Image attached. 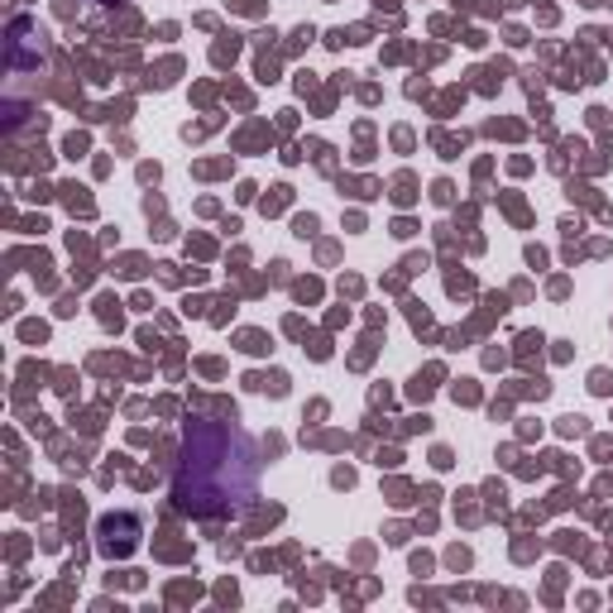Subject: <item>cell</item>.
<instances>
[{"mask_svg":"<svg viewBox=\"0 0 613 613\" xmlns=\"http://www.w3.org/2000/svg\"><path fill=\"white\" fill-rule=\"evenodd\" d=\"M96 537H101V551H106V557H129V551L139 547V518H129V513L101 518Z\"/></svg>","mask_w":613,"mask_h":613,"instance_id":"cell-2","label":"cell"},{"mask_svg":"<svg viewBox=\"0 0 613 613\" xmlns=\"http://www.w3.org/2000/svg\"><path fill=\"white\" fill-rule=\"evenodd\" d=\"M254 485H259V456L236 427H226V422H187L178 479H173L178 508L197 518H221L250 503Z\"/></svg>","mask_w":613,"mask_h":613,"instance_id":"cell-1","label":"cell"}]
</instances>
